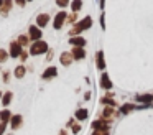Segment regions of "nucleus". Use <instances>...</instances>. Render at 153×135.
<instances>
[{
  "label": "nucleus",
  "mask_w": 153,
  "mask_h": 135,
  "mask_svg": "<svg viewBox=\"0 0 153 135\" xmlns=\"http://www.w3.org/2000/svg\"><path fill=\"white\" fill-rule=\"evenodd\" d=\"M22 125H23V115H20V114L12 115L10 122H8V127L15 132V130H18V128H22Z\"/></svg>",
  "instance_id": "obj_8"
},
{
  "label": "nucleus",
  "mask_w": 153,
  "mask_h": 135,
  "mask_svg": "<svg viewBox=\"0 0 153 135\" xmlns=\"http://www.w3.org/2000/svg\"><path fill=\"white\" fill-rule=\"evenodd\" d=\"M7 127H8L7 122H0V135H5V132H7Z\"/></svg>",
  "instance_id": "obj_32"
},
{
  "label": "nucleus",
  "mask_w": 153,
  "mask_h": 135,
  "mask_svg": "<svg viewBox=\"0 0 153 135\" xmlns=\"http://www.w3.org/2000/svg\"><path fill=\"white\" fill-rule=\"evenodd\" d=\"M91 135H110V130H92Z\"/></svg>",
  "instance_id": "obj_33"
},
{
  "label": "nucleus",
  "mask_w": 153,
  "mask_h": 135,
  "mask_svg": "<svg viewBox=\"0 0 153 135\" xmlns=\"http://www.w3.org/2000/svg\"><path fill=\"white\" fill-rule=\"evenodd\" d=\"M100 87L105 89V91H112V87H114V84H112V81H110L107 72H102V74H100Z\"/></svg>",
  "instance_id": "obj_14"
},
{
  "label": "nucleus",
  "mask_w": 153,
  "mask_h": 135,
  "mask_svg": "<svg viewBox=\"0 0 153 135\" xmlns=\"http://www.w3.org/2000/svg\"><path fill=\"white\" fill-rule=\"evenodd\" d=\"M133 110H138V104H132V102H125V104H122V105H120V109H119L120 115H128L130 112H133Z\"/></svg>",
  "instance_id": "obj_11"
},
{
  "label": "nucleus",
  "mask_w": 153,
  "mask_h": 135,
  "mask_svg": "<svg viewBox=\"0 0 153 135\" xmlns=\"http://www.w3.org/2000/svg\"><path fill=\"white\" fill-rule=\"evenodd\" d=\"M48 23H50V15H48V13H40V15L36 16V26L45 28Z\"/></svg>",
  "instance_id": "obj_20"
},
{
  "label": "nucleus",
  "mask_w": 153,
  "mask_h": 135,
  "mask_svg": "<svg viewBox=\"0 0 153 135\" xmlns=\"http://www.w3.org/2000/svg\"><path fill=\"white\" fill-rule=\"evenodd\" d=\"M53 56H54V51L53 49H48V53H46V59H45V61H51V59H53Z\"/></svg>",
  "instance_id": "obj_34"
},
{
  "label": "nucleus",
  "mask_w": 153,
  "mask_h": 135,
  "mask_svg": "<svg viewBox=\"0 0 153 135\" xmlns=\"http://www.w3.org/2000/svg\"><path fill=\"white\" fill-rule=\"evenodd\" d=\"M91 95H92V94H91V92L87 91L86 94H84V101H89V99H91Z\"/></svg>",
  "instance_id": "obj_37"
},
{
  "label": "nucleus",
  "mask_w": 153,
  "mask_h": 135,
  "mask_svg": "<svg viewBox=\"0 0 153 135\" xmlns=\"http://www.w3.org/2000/svg\"><path fill=\"white\" fill-rule=\"evenodd\" d=\"M71 54H73L74 61H81V59L86 58V49H84V48H79V46H73V49H71Z\"/></svg>",
  "instance_id": "obj_15"
},
{
  "label": "nucleus",
  "mask_w": 153,
  "mask_h": 135,
  "mask_svg": "<svg viewBox=\"0 0 153 135\" xmlns=\"http://www.w3.org/2000/svg\"><path fill=\"white\" fill-rule=\"evenodd\" d=\"M12 74H13L17 79H22V78H25V74H27V68H25L23 64H18L17 68L13 69V72H12Z\"/></svg>",
  "instance_id": "obj_23"
},
{
  "label": "nucleus",
  "mask_w": 153,
  "mask_h": 135,
  "mask_svg": "<svg viewBox=\"0 0 153 135\" xmlns=\"http://www.w3.org/2000/svg\"><path fill=\"white\" fill-rule=\"evenodd\" d=\"M12 101H13V92H12V91L4 92V95H2V99H0V102H2L4 107H8V105L12 104Z\"/></svg>",
  "instance_id": "obj_21"
},
{
  "label": "nucleus",
  "mask_w": 153,
  "mask_h": 135,
  "mask_svg": "<svg viewBox=\"0 0 153 135\" xmlns=\"http://www.w3.org/2000/svg\"><path fill=\"white\" fill-rule=\"evenodd\" d=\"M135 102L138 105H152L153 104V92H145V94H137Z\"/></svg>",
  "instance_id": "obj_5"
},
{
  "label": "nucleus",
  "mask_w": 153,
  "mask_h": 135,
  "mask_svg": "<svg viewBox=\"0 0 153 135\" xmlns=\"http://www.w3.org/2000/svg\"><path fill=\"white\" fill-rule=\"evenodd\" d=\"M25 48H22L20 45H18V41H12L10 43V48H8V54L12 56V58H20L22 51H23Z\"/></svg>",
  "instance_id": "obj_10"
},
{
  "label": "nucleus",
  "mask_w": 153,
  "mask_h": 135,
  "mask_svg": "<svg viewBox=\"0 0 153 135\" xmlns=\"http://www.w3.org/2000/svg\"><path fill=\"white\" fill-rule=\"evenodd\" d=\"M119 115H120V112L115 107H112V105H104L102 112H100V119H104L107 122H114Z\"/></svg>",
  "instance_id": "obj_3"
},
{
  "label": "nucleus",
  "mask_w": 153,
  "mask_h": 135,
  "mask_svg": "<svg viewBox=\"0 0 153 135\" xmlns=\"http://www.w3.org/2000/svg\"><path fill=\"white\" fill-rule=\"evenodd\" d=\"M17 41H18V45H20L22 48H25V46H30V41H31V40H30V36H28V35H20Z\"/></svg>",
  "instance_id": "obj_24"
},
{
  "label": "nucleus",
  "mask_w": 153,
  "mask_h": 135,
  "mask_svg": "<svg viewBox=\"0 0 153 135\" xmlns=\"http://www.w3.org/2000/svg\"><path fill=\"white\" fill-rule=\"evenodd\" d=\"M110 127H112V122H107L100 117L94 119L92 124H91V128H92V130H110Z\"/></svg>",
  "instance_id": "obj_4"
},
{
  "label": "nucleus",
  "mask_w": 153,
  "mask_h": 135,
  "mask_svg": "<svg viewBox=\"0 0 153 135\" xmlns=\"http://www.w3.org/2000/svg\"><path fill=\"white\" fill-rule=\"evenodd\" d=\"M12 115H13V114H12L10 109L4 107L2 110H0V122H7V124H8V122H10V119H12Z\"/></svg>",
  "instance_id": "obj_22"
},
{
  "label": "nucleus",
  "mask_w": 153,
  "mask_h": 135,
  "mask_svg": "<svg viewBox=\"0 0 153 135\" xmlns=\"http://www.w3.org/2000/svg\"><path fill=\"white\" fill-rule=\"evenodd\" d=\"M8 56H10V54H8L7 49H2V48H0V63H5V61L8 59Z\"/></svg>",
  "instance_id": "obj_27"
},
{
  "label": "nucleus",
  "mask_w": 153,
  "mask_h": 135,
  "mask_svg": "<svg viewBox=\"0 0 153 135\" xmlns=\"http://www.w3.org/2000/svg\"><path fill=\"white\" fill-rule=\"evenodd\" d=\"M2 95H4V94H2V92H0V99H2Z\"/></svg>",
  "instance_id": "obj_40"
},
{
  "label": "nucleus",
  "mask_w": 153,
  "mask_h": 135,
  "mask_svg": "<svg viewBox=\"0 0 153 135\" xmlns=\"http://www.w3.org/2000/svg\"><path fill=\"white\" fill-rule=\"evenodd\" d=\"M66 20H68V13L61 10L59 13H56V16H54V20H53V28L54 30H61L63 25L66 23Z\"/></svg>",
  "instance_id": "obj_6"
},
{
  "label": "nucleus",
  "mask_w": 153,
  "mask_h": 135,
  "mask_svg": "<svg viewBox=\"0 0 153 135\" xmlns=\"http://www.w3.org/2000/svg\"><path fill=\"white\" fill-rule=\"evenodd\" d=\"M28 56H30V51L23 49V51H22V54H20V61H22V63H25V61L28 59Z\"/></svg>",
  "instance_id": "obj_30"
},
{
  "label": "nucleus",
  "mask_w": 153,
  "mask_h": 135,
  "mask_svg": "<svg viewBox=\"0 0 153 135\" xmlns=\"http://www.w3.org/2000/svg\"><path fill=\"white\" fill-rule=\"evenodd\" d=\"M28 36H30V40H33V41H38V40H41V36H43V31H41L40 26L31 25L30 28H28Z\"/></svg>",
  "instance_id": "obj_9"
},
{
  "label": "nucleus",
  "mask_w": 153,
  "mask_h": 135,
  "mask_svg": "<svg viewBox=\"0 0 153 135\" xmlns=\"http://www.w3.org/2000/svg\"><path fill=\"white\" fill-rule=\"evenodd\" d=\"M100 104H102V105H112V107H117V101L114 99V92L107 91V94L102 95V99H100Z\"/></svg>",
  "instance_id": "obj_13"
},
{
  "label": "nucleus",
  "mask_w": 153,
  "mask_h": 135,
  "mask_svg": "<svg viewBox=\"0 0 153 135\" xmlns=\"http://www.w3.org/2000/svg\"><path fill=\"white\" fill-rule=\"evenodd\" d=\"M86 38L84 36H69V45L71 46H79V48H84L86 46Z\"/></svg>",
  "instance_id": "obj_19"
},
{
  "label": "nucleus",
  "mask_w": 153,
  "mask_h": 135,
  "mask_svg": "<svg viewBox=\"0 0 153 135\" xmlns=\"http://www.w3.org/2000/svg\"><path fill=\"white\" fill-rule=\"evenodd\" d=\"M58 135H69V130H68V128L64 127V128H61V130L58 132Z\"/></svg>",
  "instance_id": "obj_35"
},
{
  "label": "nucleus",
  "mask_w": 153,
  "mask_h": 135,
  "mask_svg": "<svg viewBox=\"0 0 153 135\" xmlns=\"http://www.w3.org/2000/svg\"><path fill=\"white\" fill-rule=\"evenodd\" d=\"M91 26H92V18H91V16H84L82 20H79V22L69 30V36H79V33H82L84 30H89Z\"/></svg>",
  "instance_id": "obj_1"
},
{
  "label": "nucleus",
  "mask_w": 153,
  "mask_h": 135,
  "mask_svg": "<svg viewBox=\"0 0 153 135\" xmlns=\"http://www.w3.org/2000/svg\"><path fill=\"white\" fill-rule=\"evenodd\" d=\"M10 74H12L10 71H2V81L8 82V81H10Z\"/></svg>",
  "instance_id": "obj_29"
},
{
  "label": "nucleus",
  "mask_w": 153,
  "mask_h": 135,
  "mask_svg": "<svg viewBox=\"0 0 153 135\" xmlns=\"http://www.w3.org/2000/svg\"><path fill=\"white\" fill-rule=\"evenodd\" d=\"M48 49H50V46H48L46 41H43V40H38V41H33L30 45V54L31 56H40V54H46Z\"/></svg>",
  "instance_id": "obj_2"
},
{
  "label": "nucleus",
  "mask_w": 153,
  "mask_h": 135,
  "mask_svg": "<svg viewBox=\"0 0 153 135\" xmlns=\"http://www.w3.org/2000/svg\"><path fill=\"white\" fill-rule=\"evenodd\" d=\"M74 119L77 122H86L89 119V110L86 107H77L76 112H74Z\"/></svg>",
  "instance_id": "obj_12"
},
{
  "label": "nucleus",
  "mask_w": 153,
  "mask_h": 135,
  "mask_svg": "<svg viewBox=\"0 0 153 135\" xmlns=\"http://www.w3.org/2000/svg\"><path fill=\"white\" fill-rule=\"evenodd\" d=\"M12 5H13V0H4V7H2V15H7L8 12H10V8H12Z\"/></svg>",
  "instance_id": "obj_25"
},
{
  "label": "nucleus",
  "mask_w": 153,
  "mask_h": 135,
  "mask_svg": "<svg viewBox=\"0 0 153 135\" xmlns=\"http://www.w3.org/2000/svg\"><path fill=\"white\" fill-rule=\"evenodd\" d=\"M73 61H74V58H73V54H71V51H63L61 53V56H59V63L63 66H71L73 64Z\"/></svg>",
  "instance_id": "obj_16"
},
{
  "label": "nucleus",
  "mask_w": 153,
  "mask_h": 135,
  "mask_svg": "<svg viewBox=\"0 0 153 135\" xmlns=\"http://www.w3.org/2000/svg\"><path fill=\"white\" fill-rule=\"evenodd\" d=\"M66 128L73 132V135H77V134H81V130H82V125H81V122H77L74 117H71L69 120L66 122Z\"/></svg>",
  "instance_id": "obj_7"
},
{
  "label": "nucleus",
  "mask_w": 153,
  "mask_h": 135,
  "mask_svg": "<svg viewBox=\"0 0 153 135\" xmlns=\"http://www.w3.org/2000/svg\"><path fill=\"white\" fill-rule=\"evenodd\" d=\"M27 2H30V0H27Z\"/></svg>",
  "instance_id": "obj_41"
},
{
  "label": "nucleus",
  "mask_w": 153,
  "mask_h": 135,
  "mask_svg": "<svg viewBox=\"0 0 153 135\" xmlns=\"http://www.w3.org/2000/svg\"><path fill=\"white\" fill-rule=\"evenodd\" d=\"M56 76H58V68L56 66H50V68L45 69V72L41 74V78H43L45 81H48V79H53V78H56Z\"/></svg>",
  "instance_id": "obj_18"
},
{
  "label": "nucleus",
  "mask_w": 153,
  "mask_h": 135,
  "mask_svg": "<svg viewBox=\"0 0 153 135\" xmlns=\"http://www.w3.org/2000/svg\"><path fill=\"white\" fill-rule=\"evenodd\" d=\"M68 23H73V25H76L77 23V13H71V15H68Z\"/></svg>",
  "instance_id": "obj_28"
},
{
  "label": "nucleus",
  "mask_w": 153,
  "mask_h": 135,
  "mask_svg": "<svg viewBox=\"0 0 153 135\" xmlns=\"http://www.w3.org/2000/svg\"><path fill=\"white\" fill-rule=\"evenodd\" d=\"M104 20H105V16H100V26H102V30H105V22H104Z\"/></svg>",
  "instance_id": "obj_36"
},
{
  "label": "nucleus",
  "mask_w": 153,
  "mask_h": 135,
  "mask_svg": "<svg viewBox=\"0 0 153 135\" xmlns=\"http://www.w3.org/2000/svg\"><path fill=\"white\" fill-rule=\"evenodd\" d=\"M15 2H17L18 5H20V7H23V5H25V2H27V0H15Z\"/></svg>",
  "instance_id": "obj_38"
},
{
  "label": "nucleus",
  "mask_w": 153,
  "mask_h": 135,
  "mask_svg": "<svg viewBox=\"0 0 153 135\" xmlns=\"http://www.w3.org/2000/svg\"><path fill=\"white\" fill-rule=\"evenodd\" d=\"M2 7H4V0H0V10H2Z\"/></svg>",
  "instance_id": "obj_39"
},
{
  "label": "nucleus",
  "mask_w": 153,
  "mask_h": 135,
  "mask_svg": "<svg viewBox=\"0 0 153 135\" xmlns=\"http://www.w3.org/2000/svg\"><path fill=\"white\" fill-rule=\"evenodd\" d=\"M96 66L99 71H105V59H104V51L99 49L96 53Z\"/></svg>",
  "instance_id": "obj_17"
},
{
  "label": "nucleus",
  "mask_w": 153,
  "mask_h": 135,
  "mask_svg": "<svg viewBox=\"0 0 153 135\" xmlns=\"http://www.w3.org/2000/svg\"><path fill=\"white\" fill-rule=\"evenodd\" d=\"M71 8H73V13H77L81 8H82V0H73Z\"/></svg>",
  "instance_id": "obj_26"
},
{
  "label": "nucleus",
  "mask_w": 153,
  "mask_h": 135,
  "mask_svg": "<svg viewBox=\"0 0 153 135\" xmlns=\"http://www.w3.org/2000/svg\"><path fill=\"white\" fill-rule=\"evenodd\" d=\"M69 2H71V0H56V5L61 7V8H64V7L69 5Z\"/></svg>",
  "instance_id": "obj_31"
}]
</instances>
